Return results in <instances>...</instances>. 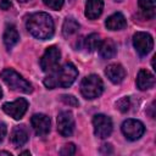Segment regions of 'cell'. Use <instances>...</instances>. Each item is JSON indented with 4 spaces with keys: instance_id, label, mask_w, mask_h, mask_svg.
<instances>
[{
    "instance_id": "6da1fadb",
    "label": "cell",
    "mask_w": 156,
    "mask_h": 156,
    "mask_svg": "<svg viewBox=\"0 0 156 156\" xmlns=\"http://www.w3.org/2000/svg\"><path fill=\"white\" fill-rule=\"evenodd\" d=\"M28 32L37 39L46 40L54 35L55 24L52 17L46 12H35L32 13L26 23Z\"/></svg>"
},
{
    "instance_id": "7a4b0ae2",
    "label": "cell",
    "mask_w": 156,
    "mask_h": 156,
    "mask_svg": "<svg viewBox=\"0 0 156 156\" xmlns=\"http://www.w3.org/2000/svg\"><path fill=\"white\" fill-rule=\"evenodd\" d=\"M78 77V69L72 62H66L63 66L57 67L55 71L50 72L48 77L44 78V85L48 89L55 88H68L71 87L76 78Z\"/></svg>"
},
{
    "instance_id": "3957f363",
    "label": "cell",
    "mask_w": 156,
    "mask_h": 156,
    "mask_svg": "<svg viewBox=\"0 0 156 156\" xmlns=\"http://www.w3.org/2000/svg\"><path fill=\"white\" fill-rule=\"evenodd\" d=\"M0 77L4 80V83L10 89H12L15 91H21V93H26V94H29V93L33 91L32 84L28 80H26L13 68H5V69H2L1 73H0Z\"/></svg>"
},
{
    "instance_id": "277c9868",
    "label": "cell",
    "mask_w": 156,
    "mask_h": 156,
    "mask_svg": "<svg viewBox=\"0 0 156 156\" xmlns=\"http://www.w3.org/2000/svg\"><path fill=\"white\" fill-rule=\"evenodd\" d=\"M104 91V83L101 78L96 74H89L80 82V93L83 98L93 100L99 98Z\"/></svg>"
},
{
    "instance_id": "5b68a950",
    "label": "cell",
    "mask_w": 156,
    "mask_h": 156,
    "mask_svg": "<svg viewBox=\"0 0 156 156\" xmlns=\"http://www.w3.org/2000/svg\"><path fill=\"white\" fill-rule=\"evenodd\" d=\"M61 58V51L56 45H51L49 46L44 55L40 58V67L44 72L50 73L52 71H55L58 67V62Z\"/></svg>"
},
{
    "instance_id": "8992f818",
    "label": "cell",
    "mask_w": 156,
    "mask_h": 156,
    "mask_svg": "<svg viewBox=\"0 0 156 156\" xmlns=\"http://www.w3.org/2000/svg\"><path fill=\"white\" fill-rule=\"evenodd\" d=\"M121 129H122L123 135L130 141L140 139L145 132V127H144L143 122H140L139 119H133V118L126 119L122 123Z\"/></svg>"
},
{
    "instance_id": "52a82bcc",
    "label": "cell",
    "mask_w": 156,
    "mask_h": 156,
    "mask_svg": "<svg viewBox=\"0 0 156 156\" xmlns=\"http://www.w3.org/2000/svg\"><path fill=\"white\" fill-rule=\"evenodd\" d=\"M93 127H94V134L95 136L100 139H105L110 136L112 133V119L102 113L95 115L93 117Z\"/></svg>"
},
{
    "instance_id": "ba28073f",
    "label": "cell",
    "mask_w": 156,
    "mask_h": 156,
    "mask_svg": "<svg viewBox=\"0 0 156 156\" xmlns=\"http://www.w3.org/2000/svg\"><path fill=\"white\" fill-rule=\"evenodd\" d=\"M133 45L139 55H147L154 48V39L146 32H136L133 35Z\"/></svg>"
},
{
    "instance_id": "9c48e42d",
    "label": "cell",
    "mask_w": 156,
    "mask_h": 156,
    "mask_svg": "<svg viewBox=\"0 0 156 156\" xmlns=\"http://www.w3.org/2000/svg\"><path fill=\"white\" fill-rule=\"evenodd\" d=\"M28 108V101L24 98H20L12 102H5L2 105V110L6 115L12 117L13 119H21Z\"/></svg>"
},
{
    "instance_id": "30bf717a",
    "label": "cell",
    "mask_w": 156,
    "mask_h": 156,
    "mask_svg": "<svg viewBox=\"0 0 156 156\" xmlns=\"http://www.w3.org/2000/svg\"><path fill=\"white\" fill-rule=\"evenodd\" d=\"M74 130V118L72 112L61 111L57 116V132L62 136L72 135Z\"/></svg>"
},
{
    "instance_id": "8fae6325",
    "label": "cell",
    "mask_w": 156,
    "mask_h": 156,
    "mask_svg": "<svg viewBox=\"0 0 156 156\" xmlns=\"http://www.w3.org/2000/svg\"><path fill=\"white\" fill-rule=\"evenodd\" d=\"M30 123L33 127V130L39 136H45L50 132L51 121L50 117L44 113H35L30 118Z\"/></svg>"
},
{
    "instance_id": "7c38bea8",
    "label": "cell",
    "mask_w": 156,
    "mask_h": 156,
    "mask_svg": "<svg viewBox=\"0 0 156 156\" xmlns=\"http://www.w3.org/2000/svg\"><path fill=\"white\" fill-rule=\"evenodd\" d=\"M105 74L106 77L113 83V84H119L123 82V79L126 78V69L122 65L119 63H111L106 67L105 69Z\"/></svg>"
},
{
    "instance_id": "4fadbf2b",
    "label": "cell",
    "mask_w": 156,
    "mask_h": 156,
    "mask_svg": "<svg viewBox=\"0 0 156 156\" xmlns=\"http://www.w3.org/2000/svg\"><path fill=\"white\" fill-rule=\"evenodd\" d=\"M29 139V134H28V130L26 128V126L21 124V126H16L12 132H11V136H10V140L12 143V145L15 147H20V146H23Z\"/></svg>"
},
{
    "instance_id": "5bb4252c",
    "label": "cell",
    "mask_w": 156,
    "mask_h": 156,
    "mask_svg": "<svg viewBox=\"0 0 156 156\" xmlns=\"http://www.w3.org/2000/svg\"><path fill=\"white\" fill-rule=\"evenodd\" d=\"M154 85H155L154 74L150 71H147L145 68H141L138 72V76H136V87L140 90H147V89L152 88Z\"/></svg>"
},
{
    "instance_id": "9a60e30c",
    "label": "cell",
    "mask_w": 156,
    "mask_h": 156,
    "mask_svg": "<svg viewBox=\"0 0 156 156\" xmlns=\"http://www.w3.org/2000/svg\"><path fill=\"white\" fill-rule=\"evenodd\" d=\"M2 40H4V44L6 46L7 50H11L20 40V34L17 32V28L13 26V24H7L6 28H5V32H4V35H2Z\"/></svg>"
},
{
    "instance_id": "2e32d148",
    "label": "cell",
    "mask_w": 156,
    "mask_h": 156,
    "mask_svg": "<svg viewBox=\"0 0 156 156\" xmlns=\"http://www.w3.org/2000/svg\"><path fill=\"white\" fill-rule=\"evenodd\" d=\"M104 10L102 0H88L85 4V17L89 20H96L100 17Z\"/></svg>"
},
{
    "instance_id": "e0dca14e",
    "label": "cell",
    "mask_w": 156,
    "mask_h": 156,
    "mask_svg": "<svg viewBox=\"0 0 156 156\" xmlns=\"http://www.w3.org/2000/svg\"><path fill=\"white\" fill-rule=\"evenodd\" d=\"M105 26L110 30H121L127 27V20L123 16V13L116 12L107 17V20L105 21Z\"/></svg>"
},
{
    "instance_id": "ac0fdd59",
    "label": "cell",
    "mask_w": 156,
    "mask_h": 156,
    "mask_svg": "<svg viewBox=\"0 0 156 156\" xmlns=\"http://www.w3.org/2000/svg\"><path fill=\"white\" fill-rule=\"evenodd\" d=\"M98 49H99V54L102 58H111L117 54V46L112 39L101 40Z\"/></svg>"
},
{
    "instance_id": "d6986e66",
    "label": "cell",
    "mask_w": 156,
    "mask_h": 156,
    "mask_svg": "<svg viewBox=\"0 0 156 156\" xmlns=\"http://www.w3.org/2000/svg\"><path fill=\"white\" fill-rule=\"evenodd\" d=\"M139 9L143 16L147 20H152L156 13V0H138Z\"/></svg>"
},
{
    "instance_id": "ffe728a7",
    "label": "cell",
    "mask_w": 156,
    "mask_h": 156,
    "mask_svg": "<svg viewBox=\"0 0 156 156\" xmlns=\"http://www.w3.org/2000/svg\"><path fill=\"white\" fill-rule=\"evenodd\" d=\"M79 23L73 18V17H67L63 22V26H62V34L65 38H69L71 35L76 34L79 29Z\"/></svg>"
},
{
    "instance_id": "44dd1931",
    "label": "cell",
    "mask_w": 156,
    "mask_h": 156,
    "mask_svg": "<svg viewBox=\"0 0 156 156\" xmlns=\"http://www.w3.org/2000/svg\"><path fill=\"white\" fill-rule=\"evenodd\" d=\"M100 43H101L100 35L96 34V33H91V34H89L87 38L83 39V45H82V46H83L87 51L91 52V51H95V50L99 48Z\"/></svg>"
},
{
    "instance_id": "7402d4cb",
    "label": "cell",
    "mask_w": 156,
    "mask_h": 156,
    "mask_svg": "<svg viewBox=\"0 0 156 156\" xmlns=\"http://www.w3.org/2000/svg\"><path fill=\"white\" fill-rule=\"evenodd\" d=\"M116 108H118L121 112H127L130 108V99L128 96H124L122 99H119L116 102Z\"/></svg>"
},
{
    "instance_id": "603a6c76",
    "label": "cell",
    "mask_w": 156,
    "mask_h": 156,
    "mask_svg": "<svg viewBox=\"0 0 156 156\" xmlns=\"http://www.w3.org/2000/svg\"><path fill=\"white\" fill-rule=\"evenodd\" d=\"M43 1L48 7H50L52 10H56V11L61 10L62 6H63V2H65V0H43Z\"/></svg>"
},
{
    "instance_id": "cb8c5ba5",
    "label": "cell",
    "mask_w": 156,
    "mask_h": 156,
    "mask_svg": "<svg viewBox=\"0 0 156 156\" xmlns=\"http://www.w3.org/2000/svg\"><path fill=\"white\" fill-rule=\"evenodd\" d=\"M74 152H76V146H74V144L68 143V144H66V145L62 146V149H61V151H60V155H62V156H71V155H73Z\"/></svg>"
},
{
    "instance_id": "d4e9b609",
    "label": "cell",
    "mask_w": 156,
    "mask_h": 156,
    "mask_svg": "<svg viewBox=\"0 0 156 156\" xmlns=\"http://www.w3.org/2000/svg\"><path fill=\"white\" fill-rule=\"evenodd\" d=\"M61 101L65 102L66 105L68 106H73V107H77L79 105L78 100L73 96V95H61Z\"/></svg>"
},
{
    "instance_id": "484cf974",
    "label": "cell",
    "mask_w": 156,
    "mask_h": 156,
    "mask_svg": "<svg viewBox=\"0 0 156 156\" xmlns=\"http://www.w3.org/2000/svg\"><path fill=\"white\" fill-rule=\"evenodd\" d=\"M7 133V128H6V124L4 122H0V143H2L5 135Z\"/></svg>"
},
{
    "instance_id": "4316f807",
    "label": "cell",
    "mask_w": 156,
    "mask_h": 156,
    "mask_svg": "<svg viewBox=\"0 0 156 156\" xmlns=\"http://www.w3.org/2000/svg\"><path fill=\"white\" fill-rule=\"evenodd\" d=\"M11 7V1L10 0H0V9L6 11Z\"/></svg>"
},
{
    "instance_id": "83f0119b",
    "label": "cell",
    "mask_w": 156,
    "mask_h": 156,
    "mask_svg": "<svg viewBox=\"0 0 156 156\" xmlns=\"http://www.w3.org/2000/svg\"><path fill=\"white\" fill-rule=\"evenodd\" d=\"M0 155H7V156H11V152H9V151H0Z\"/></svg>"
},
{
    "instance_id": "f1b7e54d",
    "label": "cell",
    "mask_w": 156,
    "mask_h": 156,
    "mask_svg": "<svg viewBox=\"0 0 156 156\" xmlns=\"http://www.w3.org/2000/svg\"><path fill=\"white\" fill-rule=\"evenodd\" d=\"M20 155H30V152H29V151H23V152H21Z\"/></svg>"
},
{
    "instance_id": "f546056e",
    "label": "cell",
    "mask_w": 156,
    "mask_h": 156,
    "mask_svg": "<svg viewBox=\"0 0 156 156\" xmlns=\"http://www.w3.org/2000/svg\"><path fill=\"white\" fill-rule=\"evenodd\" d=\"M18 2H27V1H29V0H17Z\"/></svg>"
},
{
    "instance_id": "4dcf8cb0",
    "label": "cell",
    "mask_w": 156,
    "mask_h": 156,
    "mask_svg": "<svg viewBox=\"0 0 156 156\" xmlns=\"http://www.w3.org/2000/svg\"><path fill=\"white\" fill-rule=\"evenodd\" d=\"M2 98V90H1V88H0V99Z\"/></svg>"
}]
</instances>
